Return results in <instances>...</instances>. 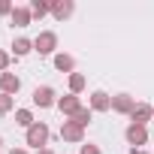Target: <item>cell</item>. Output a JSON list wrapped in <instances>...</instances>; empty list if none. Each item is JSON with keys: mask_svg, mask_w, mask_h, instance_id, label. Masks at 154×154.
Returning a JSON list of instances; mask_svg holds the SVG:
<instances>
[{"mask_svg": "<svg viewBox=\"0 0 154 154\" xmlns=\"http://www.w3.org/2000/svg\"><path fill=\"white\" fill-rule=\"evenodd\" d=\"M12 24H15V27H27V24H30V9L15 6V12H12Z\"/></svg>", "mask_w": 154, "mask_h": 154, "instance_id": "7c38bea8", "label": "cell"}, {"mask_svg": "<svg viewBox=\"0 0 154 154\" xmlns=\"http://www.w3.org/2000/svg\"><path fill=\"white\" fill-rule=\"evenodd\" d=\"M130 154H145V151H139V148H133V151H130Z\"/></svg>", "mask_w": 154, "mask_h": 154, "instance_id": "d4e9b609", "label": "cell"}, {"mask_svg": "<svg viewBox=\"0 0 154 154\" xmlns=\"http://www.w3.org/2000/svg\"><path fill=\"white\" fill-rule=\"evenodd\" d=\"M145 139H148V130H145L142 124H130V127H127V142H130V145L139 148V145H145Z\"/></svg>", "mask_w": 154, "mask_h": 154, "instance_id": "277c9868", "label": "cell"}, {"mask_svg": "<svg viewBox=\"0 0 154 154\" xmlns=\"http://www.w3.org/2000/svg\"><path fill=\"white\" fill-rule=\"evenodd\" d=\"M33 103L42 106V109L54 106V91H51V88H36V91H33Z\"/></svg>", "mask_w": 154, "mask_h": 154, "instance_id": "5b68a950", "label": "cell"}, {"mask_svg": "<svg viewBox=\"0 0 154 154\" xmlns=\"http://www.w3.org/2000/svg\"><path fill=\"white\" fill-rule=\"evenodd\" d=\"M9 109H12V97L9 94H0V115H6Z\"/></svg>", "mask_w": 154, "mask_h": 154, "instance_id": "d6986e66", "label": "cell"}, {"mask_svg": "<svg viewBox=\"0 0 154 154\" xmlns=\"http://www.w3.org/2000/svg\"><path fill=\"white\" fill-rule=\"evenodd\" d=\"M82 154H100L97 145H82Z\"/></svg>", "mask_w": 154, "mask_h": 154, "instance_id": "44dd1931", "label": "cell"}, {"mask_svg": "<svg viewBox=\"0 0 154 154\" xmlns=\"http://www.w3.org/2000/svg\"><path fill=\"white\" fill-rule=\"evenodd\" d=\"M91 106H94L97 112H106V109H112V97L103 94V91H97V94L91 97Z\"/></svg>", "mask_w": 154, "mask_h": 154, "instance_id": "9c48e42d", "label": "cell"}, {"mask_svg": "<svg viewBox=\"0 0 154 154\" xmlns=\"http://www.w3.org/2000/svg\"><path fill=\"white\" fill-rule=\"evenodd\" d=\"M9 154H27V151H24V148H12Z\"/></svg>", "mask_w": 154, "mask_h": 154, "instance_id": "603a6c76", "label": "cell"}, {"mask_svg": "<svg viewBox=\"0 0 154 154\" xmlns=\"http://www.w3.org/2000/svg\"><path fill=\"white\" fill-rule=\"evenodd\" d=\"M15 124L30 130V127H33V118H30V112H27V109H18V112H15Z\"/></svg>", "mask_w": 154, "mask_h": 154, "instance_id": "5bb4252c", "label": "cell"}, {"mask_svg": "<svg viewBox=\"0 0 154 154\" xmlns=\"http://www.w3.org/2000/svg\"><path fill=\"white\" fill-rule=\"evenodd\" d=\"M72 121H75V124H79V127H85V124H88V121H91V112H88V109H85V106H82V109H79V112H75V115H72Z\"/></svg>", "mask_w": 154, "mask_h": 154, "instance_id": "ac0fdd59", "label": "cell"}, {"mask_svg": "<svg viewBox=\"0 0 154 154\" xmlns=\"http://www.w3.org/2000/svg\"><path fill=\"white\" fill-rule=\"evenodd\" d=\"M6 66H9V54H6V51H0V69H6Z\"/></svg>", "mask_w": 154, "mask_h": 154, "instance_id": "7402d4cb", "label": "cell"}, {"mask_svg": "<svg viewBox=\"0 0 154 154\" xmlns=\"http://www.w3.org/2000/svg\"><path fill=\"white\" fill-rule=\"evenodd\" d=\"M54 66H57L60 72H69V69H72V57H69V54H57V57H54Z\"/></svg>", "mask_w": 154, "mask_h": 154, "instance_id": "2e32d148", "label": "cell"}, {"mask_svg": "<svg viewBox=\"0 0 154 154\" xmlns=\"http://www.w3.org/2000/svg\"><path fill=\"white\" fill-rule=\"evenodd\" d=\"M112 109H115V112H124V115H130V112L136 109V103H133V97H127V94H118V97H112Z\"/></svg>", "mask_w": 154, "mask_h": 154, "instance_id": "8992f818", "label": "cell"}, {"mask_svg": "<svg viewBox=\"0 0 154 154\" xmlns=\"http://www.w3.org/2000/svg\"><path fill=\"white\" fill-rule=\"evenodd\" d=\"M57 109H60L63 115H75L82 106H79V97H75V94H69V97H60V100H57Z\"/></svg>", "mask_w": 154, "mask_h": 154, "instance_id": "52a82bcc", "label": "cell"}, {"mask_svg": "<svg viewBox=\"0 0 154 154\" xmlns=\"http://www.w3.org/2000/svg\"><path fill=\"white\" fill-rule=\"evenodd\" d=\"M82 88H85V75H82V72H72V75H69V91L79 94Z\"/></svg>", "mask_w": 154, "mask_h": 154, "instance_id": "9a60e30c", "label": "cell"}, {"mask_svg": "<svg viewBox=\"0 0 154 154\" xmlns=\"http://www.w3.org/2000/svg\"><path fill=\"white\" fill-rule=\"evenodd\" d=\"M60 136H63L66 142H82V139H85L82 127L75 124V121H63V127H60Z\"/></svg>", "mask_w": 154, "mask_h": 154, "instance_id": "3957f363", "label": "cell"}, {"mask_svg": "<svg viewBox=\"0 0 154 154\" xmlns=\"http://www.w3.org/2000/svg\"><path fill=\"white\" fill-rule=\"evenodd\" d=\"M51 12H54V18H66V15H72V3L69 0H57V3H51Z\"/></svg>", "mask_w": 154, "mask_h": 154, "instance_id": "8fae6325", "label": "cell"}, {"mask_svg": "<svg viewBox=\"0 0 154 154\" xmlns=\"http://www.w3.org/2000/svg\"><path fill=\"white\" fill-rule=\"evenodd\" d=\"M45 142H48V127H45V124H33V127L27 130V145L42 148Z\"/></svg>", "mask_w": 154, "mask_h": 154, "instance_id": "7a4b0ae2", "label": "cell"}, {"mask_svg": "<svg viewBox=\"0 0 154 154\" xmlns=\"http://www.w3.org/2000/svg\"><path fill=\"white\" fill-rule=\"evenodd\" d=\"M39 154H54V151H48V148H42V151H39Z\"/></svg>", "mask_w": 154, "mask_h": 154, "instance_id": "cb8c5ba5", "label": "cell"}, {"mask_svg": "<svg viewBox=\"0 0 154 154\" xmlns=\"http://www.w3.org/2000/svg\"><path fill=\"white\" fill-rule=\"evenodd\" d=\"M54 45H57V36H54L51 30H45V33H39V36L33 39V48H36L39 54H51Z\"/></svg>", "mask_w": 154, "mask_h": 154, "instance_id": "6da1fadb", "label": "cell"}, {"mask_svg": "<svg viewBox=\"0 0 154 154\" xmlns=\"http://www.w3.org/2000/svg\"><path fill=\"white\" fill-rule=\"evenodd\" d=\"M15 9H12V3L9 0H0V15H12Z\"/></svg>", "mask_w": 154, "mask_h": 154, "instance_id": "ffe728a7", "label": "cell"}, {"mask_svg": "<svg viewBox=\"0 0 154 154\" xmlns=\"http://www.w3.org/2000/svg\"><path fill=\"white\" fill-rule=\"evenodd\" d=\"M12 48H15V54H27V51L33 48V42H30V39H15Z\"/></svg>", "mask_w": 154, "mask_h": 154, "instance_id": "e0dca14e", "label": "cell"}, {"mask_svg": "<svg viewBox=\"0 0 154 154\" xmlns=\"http://www.w3.org/2000/svg\"><path fill=\"white\" fill-rule=\"evenodd\" d=\"M0 148H3V139H0Z\"/></svg>", "mask_w": 154, "mask_h": 154, "instance_id": "484cf974", "label": "cell"}, {"mask_svg": "<svg viewBox=\"0 0 154 154\" xmlns=\"http://www.w3.org/2000/svg\"><path fill=\"white\" fill-rule=\"evenodd\" d=\"M0 88H3V94H15V91L21 88V82H18V75L3 72V75H0Z\"/></svg>", "mask_w": 154, "mask_h": 154, "instance_id": "ba28073f", "label": "cell"}, {"mask_svg": "<svg viewBox=\"0 0 154 154\" xmlns=\"http://www.w3.org/2000/svg\"><path fill=\"white\" fill-rule=\"evenodd\" d=\"M45 12H51V3H45V0H33V3H30V15L42 18Z\"/></svg>", "mask_w": 154, "mask_h": 154, "instance_id": "4fadbf2b", "label": "cell"}, {"mask_svg": "<svg viewBox=\"0 0 154 154\" xmlns=\"http://www.w3.org/2000/svg\"><path fill=\"white\" fill-rule=\"evenodd\" d=\"M151 115H154V109H151V106H136V109L130 112V118H133V124H142V127H145V121H148Z\"/></svg>", "mask_w": 154, "mask_h": 154, "instance_id": "30bf717a", "label": "cell"}]
</instances>
